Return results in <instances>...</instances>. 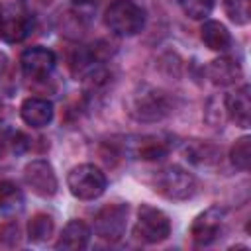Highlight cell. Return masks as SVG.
<instances>
[{
	"instance_id": "cell-1",
	"label": "cell",
	"mask_w": 251,
	"mask_h": 251,
	"mask_svg": "<svg viewBox=\"0 0 251 251\" xmlns=\"http://www.w3.org/2000/svg\"><path fill=\"white\" fill-rule=\"evenodd\" d=\"M126 112L135 122H143V124L161 122L173 112V98L161 88L139 84L135 90L129 92L126 100Z\"/></svg>"
},
{
	"instance_id": "cell-2",
	"label": "cell",
	"mask_w": 251,
	"mask_h": 251,
	"mask_svg": "<svg viewBox=\"0 0 251 251\" xmlns=\"http://www.w3.org/2000/svg\"><path fill=\"white\" fill-rule=\"evenodd\" d=\"M33 27V16L25 0H10L0 6V37L8 43L24 41Z\"/></svg>"
},
{
	"instance_id": "cell-3",
	"label": "cell",
	"mask_w": 251,
	"mask_h": 251,
	"mask_svg": "<svg viewBox=\"0 0 251 251\" xmlns=\"http://www.w3.org/2000/svg\"><path fill=\"white\" fill-rule=\"evenodd\" d=\"M104 24L122 37H131L139 33L145 25L143 10L131 0H114L104 12Z\"/></svg>"
},
{
	"instance_id": "cell-4",
	"label": "cell",
	"mask_w": 251,
	"mask_h": 251,
	"mask_svg": "<svg viewBox=\"0 0 251 251\" xmlns=\"http://www.w3.org/2000/svg\"><path fill=\"white\" fill-rule=\"evenodd\" d=\"M153 188L167 200H188L196 194L198 182L188 171L176 165H171L157 173Z\"/></svg>"
},
{
	"instance_id": "cell-5",
	"label": "cell",
	"mask_w": 251,
	"mask_h": 251,
	"mask_svg": "<svg viewBox=\"0 0 251 251\" xmlns=\"http://www.w3.org/2000/svg\"><path fill=\"white\" fill-rule=\"evenodd\" d=\"M67 186L75 198L94 200L106 190V175L98 167L84 163V165L71 169L67 176Z\"/></svg>"
},
{
	"instance_id": "cell-6",
	"label": "cell",
	"mask_w": 251,
	"mask_h": 251,
	"mask_svg": "<svg viewBox=\"0 0 251 251\" xmlns=\"http://www.w3.org/2000/svg\"><path fill=\"white\" fill-rule=\"evenodd\" d=\"M133 233L145 243L165 241L171 233V220L163 210L149 204H141L137 210V224L133 227Z\"/></svg>"
},
{
	"instance_id": "cell-7",
	"label": "cell",
	"mask_w": 251,
	"mask_h": 251,
	"mask_svg": "<svg viewBox=\"0 0 251 251\" xmlns=\"http://www.w3.org/2000/svg\"><path fill=\"white\" fill-rule=\"evenodd\" d=\"M127 220V206L126 204H108L104 206L94 218V231L100 239L108 243H116L124 237Z\"/></svg>"
},
{
	"instance_id": "cell-8",
	"label": "cell",
	"mask_w": 251,
	"mask_h": 251,
	"mask_svg": "<svg viewBox=\"0 0 251 251\" xmlns=\"http://www.w3.org/2000/svg\"><path fill=\"white\" fill-rule=\"evenodd\" d=\"M24 178L31 192H35L41 198H51L57 192V175L49 161L45 159H33L24 169Z\"/></svg>"
},
{
	"instance_id": "cell-9",
	"label": "cell",
	"mask_w": 251,
	"mask_h": 251,
	"mask_svg": "<svg viewBox=\"0 0 251 251\" xmlns=\"http://www.w3.org/2000/svg\"><path fill=\"white\" fill-rule=\"evenodd\" d=\"M226 218V208L210 206L202 214H198L190 226V235L196 245H210L218 239Z\"/></svg>"
},
{
	"instance_id": "cell-10",
	"label": "cell",
	"mask_w": 251,
	"mask_h": 251,
	"mask_svg": "<svg viewBox=\"0 0 251 251\" xmlns=\"http://www.w3.org/2000/svg\"><path fill=\"white\" fill-rule=\"evenodd\" d=\"M55 53L47 47H29L22 53L20 57V65H22V71L27 78H33V80H41L45 78L53 67H55Z\"/></svg>"
},
{
	"instance_id": "cell-11",
	"label": "cell",
	"mask_w": 251,
	"mask_h": 251,
	"mask_svg": "<svg viewBox=\"0 0 251 251\" xmlns=\"http://www.w3.org/2000/svg\"><path fill=\"white\" fill-rule=\"evenodd\" d=\"M124 149L133 159L155 161V159H163L169 153L171 147H169L167 139H163V137H157V135H137V137L126 139Z\"/></svg>"
},
{
	"instance_id": "cell-12",
	"label": "cell",
	"mask_w": 251,
	"mask_h": 251,
	"mask_svg": "<svg viewBox=\"0 0 251 251\" xmlns=\"http://www.w3.org/2000/svg\"><path fill=\"white\" fill-rule=\"evenodd\" d=\"M22 120L31 127H45L53 120V104L45 98H25L20 108Z\"/></svg>"
},
{
	"instance_id": "cell-13",
	"label": "cell",
	"mask_w": 251,
	"mask_h": 251,
	"mask_svg": "<svg viewBox=\"0 0 251 251\" xmlns=\"http://www.w3.org/2000/svg\"><path fill=\"white\" fill-rule=\"evenodd\" d=\"M226 110L227 118L235 122L239 127H249L251 122V96H249V86H241L233 94L226 96Z\"/></svg>"
},
{
	"instance_id": "cell-14",
	"label": "cell",
	"mask_w": 251,
	"mask_h": 251,
	"mask_svg": "<svg viewBox=\"0 0 251 251\" xmlns=\"http://www.w3.org/2000/svg\"><path fill=\"white\" fill-rule=\"evenodd\" d=\"M88 239H90V227L80 220H71L63 227L55 247L65 251H76V249H84L88 245Z\"/></svg>"
},
{
	"instance_id": "cell-15",
	"label": "cell",
	"mask_w": 251,
	"mask_h": 251,
	"mask_svg": "<svg viewBox=\"0 0 251 251\" xmlns=\"http://www.w3.org/2000/svg\"><path fill=\"white\" fill-rule=\"evenodd\" d=\"M206 75L214 84L229 86L241 78V67L237 61H233L229 57H220V59H214L206 67Z\"/></svg>"
},
{
	"instance_id": "cell-16",
	"label": "cell",
	"mask_w": 251,
	"mask_h": 251,
	"mask_svg": "<svg viewBox=\"0 0 251 251\" xmlns=\"http://www.w3.org/2000/svg\"><path fill=\"white\" fill-rule=\"evenodd\" d=\"M200 37L206 43V47L212 51H226L231 45V35L227 31V27L216 20H208L202 24Z\"/></svg>"
},
{
	"instance_id": "cell-17",
	"label": "cell",
	"mask_w": 251,
	"mask_h": 251,
	"mask_svg": "<svg viewBox=\"0 0 251 251\" xmlns=\"http://www.w3.org/2000/svg\"><path fill=\"white\" fill-rule=\"evenodd\" d=\"M184 151H186V159L196 165H214L220 159L218 147H214L212 143H204V141H190L186 143Z\"/></svg>"
},
{
	"instance_id": "cell-18",
	"label": "cell",
	"mask_w": 251,
	"mask_h": 251,
	"mask_svg": "<svg viewBox=\"0 0 251 251\" xmlns=\"http://www.w3.org/2000/svg\"><path fill=\"white\" fill-rule=\"evenodd\" d=\"M53 220L47 214H35L27 224V237L33 243H43L53 235Z\"/></svg>"
},
{
	"instance_id": "cell-19",
	"label": "cell",
	"mask_w": 251,
	"mask_h": 251,
	"mask_svg": "<svg viewBox=\"0 0 251 251\" xmlns=\"http://www.w3.org/2000/svg\"><path fill=\"white\" fill-rule=\"evenodd\" d=\"M204 120L212 126V127H222L224 122L227 120V110H226V96H212L206 104L204 110Z\"/></svg>"
},
{
	"instance_id": "cell-20",
	"label": "cell",
	"mask_w": 251,
	"mask_h": 251,
	"mask_svg": "<svg viewBox=\"0 0 251 251\" xmlns=\"http://www.w3.org/2000/svg\"><path fill=\"white\" fill-rule=\"evenodd\" d=\"M24 202L22 190L12 180H0V210H16Z\"/></svg>"
},
{
	"instance_id": "cell-21",
	"label": "cell",
	"mask_w": 251,
	"mask_h": 251,
	"mask_svg": "<svg viewBox=\"0 0 251 251\" xmlns=\"http://www.w3.org/2000/svg\"><path fill=\"white\" fill-rule=\"evenodd\" d=\"M229 159H231L233 167H237L241 171H247L249 169V163H251V139L249 137H239L231 145Z\"/></svg>"
},
{
	"instance_id": "cell-22",
	"label": "cell",
	"mask_w": 251,
	"mask_h": 251,
	"mask_svg": "<svg viewBox=\"0 0 251 251\" xmlns=\"http://www.w3.org/2000/svg\"><path fill=\"white\" fill-rule=\"evenodd\" d=\"M249 2L251 0H224V6H226V12L229 16L231 22L243 25L249 22Z\"/></svg>"
},
{
	"instance_id": "cell-23",
	"label": "cell",
	"mask_w": 251,
	"mask_h": 251,
	"mask_svg": "<svg viewBox=\"0 0 251 251\" xmlns=\"http://www.w3.org/2000/svg\"><path fill=\"white\" fill-rule=\"evenodd\" d=\"M184 14L192 20H204L214 6V0H178Z\"/></svg>"
},
{
	"instance_id": "cell-24",
	"label": "cell",
	"mask_w": 251,
	"mask_h": 251,
	"mask_svg": "<svg viewBox=\"0 0 251 251\" xmlns=\"http://www.w3.org/2000/svg\"><path fill=\"white\" fill-rule=\"evenodd\" d=\"M18 235H20V229L16 224H2L0 226V245H16L18 243Z\"/></svg>"
},
{
	"instance_id": "cell-25",
	"label": "cell",
	"mask_w": 251,
	"mask_h": 251,
	"mask_svg": "<svg viewBox=\"0 0 251 251\" xmlns=\"http://www.w3.org/2000/svg\"><path fill=\"white\" fill-rule=\"evenodd\" d=\"M6 145H8V141H6V137H4V135H0V157L4 155V149H6Z\"/></svg>"
},
{
	"instance_id": "cell-26",
	"label": "cell",
	"mask_w": 251,
	"mask_h": 251,
	"mask_svg": "<svg viewBox=\"0 0 251 251\" xmlns=\"http://www.w3.org/2000/svg\"><path fill=\"white\" fill-rule=\"evenodd\" d=\"M69 2L78 4V6H84V4H90V2H94V0H69Z\"/></svg>"
}]
</instances>
